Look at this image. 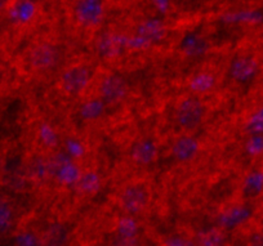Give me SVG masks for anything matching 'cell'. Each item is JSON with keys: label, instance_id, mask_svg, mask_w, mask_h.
<instances>
[{"label": "cell", "instance_id": "1", "mask_svg": "<svg viewBox=\"0 0 263 246\" xmlns=\"http://www.w3.org/2000/svg\"><path fill=\"white\" fill-rule=\"evenodd\" d=\"M153 202V188L145 178L129 179L116 194V204L129 217L142 215Z\"/></svg>", "mask_w": 263, "mask_h": 246}, {"label": "cell", "instance_id": "2", "mask_svg": "<svg viewBox=\"0 0 263 246\" xmlns=\"http://www.w3.org/2000/svg\"><path fill=\"white\" fill-rule=\"evenodd\" d=\"M93 66L85 62H72L62 68L57 78V89L67 98H78L88 92L95 83Z\"/></svg>", "mask_w": 263, "mask_h": 246}, {"label": "cell", "instance_id": "3", "mask_svg": "<svg viewBox=\"0 0 263 246\" xmlns=\"http://www.w3.org/2000/svg\"><path fill=\"white\" fill-rule=\"evenodd\" d=\"M208 115V105L204 97L196 94L183 96L177 102L174 110L176 124L184 131H190L200 126Z\"/></svg>", "mask_w": 263, "mask_h": 246}, {"label": "cell", "instance_id": "4", "mask_svg": "<svg viewBox=\"0 0 263 246\" xmlns=\"http://www.w3.org/2000/svg\"><path fill=\"white\" fill-rule=\"evenodd\" d=\"M62 61V49L50 40H39L30 47L26 53V62L30 70L39 75H45L60 66Z\"/></svg>", "mask_w": 263, "mask_h": 246}, {"label": "cell", "instance_id": "5", "mask_svg": "<svg viewBox=\"0 0 263 246\" xmlns=\"http://www.w3.org/2000/svg\"><path fill=\"white\" fill-rule=\"evenodd\" d=\"M129 93V85L125 79L116 72H108L97 81V98L105 105H116L123 102Z\"/></svg>", "mask_w": 263, "mask_h": 246}, {"label": "cell", "instance_id": "6", "mask_svg": "<svg viewBox=\"0 0 263 246\" xmlns=\"http://www.w3.org/2000/svg\"><path fill=\"white\" fill-rule=\"evenodd\" d=\"M106 13L105 0H77L72 7L74 20L82 27L92 29L102 22Z\"/></svg>", "mask_w": 263, "mask_h": 246}, {"label": "cell", "instance_id": "7", "mask_svg": "<svg viewBox=\"0 0 263 246\" xmlns=\"http://www.w3.org/2000/svg\"><path fill=\"white\" fill-rule=\"evenodd\" d=\"M34 138L36 143L37 151H42L44 154H50L60 148L61 143V134L57 126L49 120L37 121L34 128Z\"/></svg>", "mask_w": 263, "mask_h": 246}, {"label": "cell", "instance_id": "8", "mask_svg": "<svg viewBox=\"0 0 263 246\" xmlns=\"http://www.w3.org/2000/svg\"><path fill=\"white\" fill-rule=\"evenodd\" d=\"M159 154V144L153 137H143L136 141L129 149V159L135 166L145 168L155 161Z\"/></svg>", "mask_w": 263, "mask_h": 246}, {"label": "cell", "instance_id": "9", "mask_svg": "<svg viewBox=\"0 0 263 246\" xmlns=\"http://www.w3.org/2000/svg\"><path fill=\"white\" fill-rule=\"evenodd\" d=\"M75 190L84 197H93L102 190L103 177L100 171L93 166L83 168L75 177Z\"/></svg>", "mask_w": 263, "mask_h": 246}, {"label": "cell", "instance_id": "10", "mask_svg": "<svg viewBox=\"0 0 263 246\" xmlns=\"http://www.w3.org/2000/svg\"><path fill=\"white\" fill-rule=\"evenodd\" d=\"M217 85H218V76L213 70H209V68L196 71L187 80L189 93L200 96V97L213 92Z\"/></svg>", "mask_w": 263, "mask_h": 246}, {"label": "cell", "instance_id": "11", "mask_svg": "<svg viewBox=\"0 0 263 246\" xmlns=\"http://www.w3.org/2000/svg\"><path fill=\"white\" fill-rule=\"evenodd\" d=\"M200 152V142L196 137L183 133L176 137L171 144V154L178 161L187 162L194 160Z\"/></svg>", "mask_w": 263, "mask_h": 246}, {"label": "cell", "instance_id": "12", "mask_svg": "<svg viewBox=\"0 0 263 246\" xmlns=\"http://www.w3.org/2000/svg\"><path fill=\"white\" fill-rule=\"evenodd\" d=\"M229 72L230 76L237 83H248L258 75L259 63L250 55H239L231 62Z\"/></svg>", "mask_w": 263, "mask_h": 246}, {"label": "cell", "instance_id": "13", "mask_svg": "<svg viewBox=\"0 0 263 246\" xmlns=\"http://www.w3.org/2000/svg\"><path fill=\"white\" fill-rule=\"evenodd\" d=\"M27 176L30 177L34 183L43 184L50 181V169H49V160H48V154L42 151H35L31 156L29 157L26 165Z\"/></svg>", "mask_w": 263, "mask_h": 246}, {"label": "cell", "instance_id": "14", "mask_svg": "<svg viewBox=\"0 0 263 246\" xmlns=\"http://www.w3.org/2000/svg\"><path fill=\"white\" fill-rule=\"evenodd\" d=\"M138 34L151 43H158L165 34V27L158 20H147L138 27Z\"/></svg>", "mask_w": 263, "mask_h": 246}, {"label": "cell", "instance_id": "15", "mask_svg": "<svg viewBox=\"0 0 263 246\" xmlns=\"http://www.w3.org/2000/svg\"><path fill=\"white\" fill-rule=\"evenodd\" d=\"M123 40L116 35H106L98 42V53L103 57H115L123 50Z\"/></svg>", "mask_w": 263, "mask_h": 246}, {"label": "cell", "instance_id": "16", "mask_svg": "<svg viewBox=\"0 0 263 246\" xmlns=\"http://www.w3.org/2000/svg\"><path fill=\"white\" fill-rule=\"evenodd\" d=\"M247 131L252 134L263 133V106L258 107L254 112L250 115L249 120L245 124Z\"/></svg>", "mask_w": 263, "mask_h": 246}, {"label": "cell", "instance_id": "17", "mask_svg": "<svg viewBox=\"0 0 263 246\" xmlns=\"http://www.w3.org/2000/svg\"><path fill=\"white\" fill-rule=\"evenodd\" d=\"M223 241V235L217 230L205 231L199 236V246H222Z\"/></svg>", "mask_w": 263, "mask_h": 246}, {"label": "cell", "instance_id": "18", "mask_svg": "<svg viewBox=\"0 0 263 246\" xmlns=\"http://www.w3.org/2000/svg\"><path fill=\"white\" fill-rule=\"evenodd\" d=\"M8 2H9V0H0V9H3L4 7L8 4Z\"/></svg>", "mask_w": 263, "mask_h": 246}, {"label": "cell", "instance_id": "19", "mask_svg": "<svg viewBox=\"0 0 263 246\" xmlns=\"http://www.w3.org/2000/svg\"><path fill=\"white\" fill-rule=\"evenodd\" d=\"M260 209H262V213H263V200H262V204H260Z\"/></svg>", "mask_w": 263, "mask_h": 246}]
</instances>
